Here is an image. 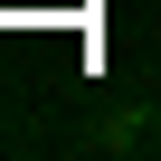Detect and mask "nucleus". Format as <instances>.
Listing matches in <instances>:
<instances>
[{
	"mask_svg": "<svg viewBox=\"0 0 161 161\" xmlns=\"http://www.w3.org/2000/svg\"><path fill=\"white\" fill-rule=\"evenodd\" d=\"M161 142V114L152 104H104V114H86V123H76V152H152Z\"/></svg>",
	"mask_w": 161,
	"mask_h": 161,
	"instance_id": "obj_1",
	"label": "nucleus"
},
{
	"mask_svg": "<svg viewBox=\"0 0 161 161\" xmlns=\"http://www.w3.org/2000/svg\"><path fill=\"white\" fill-rule=\"evenodd\" d=\"M152 152H161V142H152Z\"/></svg>",
	"mask_w": 161,
	"mask_h": 161,
	"instance_id": "obj_2",
	"label": "nucleus"
}]
</instances>
